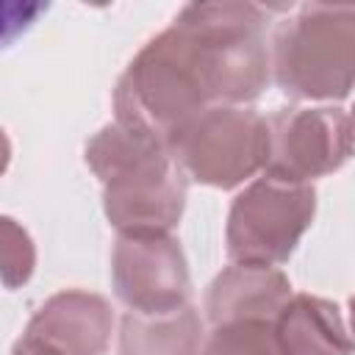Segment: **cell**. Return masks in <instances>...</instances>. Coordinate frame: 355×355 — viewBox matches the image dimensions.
<instances>
[{"instance_id":"cell-2","label":"cell","mask_w":355,"mask_h":355,"mask_svg":"<svg viewBox=\"0 0 355 355\" xmlns=\"http://www.w3.org/2000/svg\"><path fill=\"white\" fill-rule=\"evenodd\" d=\"M355 58V6L311 3L275 33V72L297 97L347 94Z\"/></svg>"},{"instance_id":"cell-5","label":"cell","mask_w":355,"mask_h":355,"mask_svg":"<svg viewBox=\"0 0 355 355\" xmlns=\"http://www.w3.org/2000/svg\"><path fill=\"white\" fill-rule=\"evenodd\" d=\"M280 147L269 172L294 180L333 169L347 155V116L338 111H300L280 116Z\"/></svg>"},{"instance_id":"cell-3","label":"cell","mask_w":355,"mask_h":355,"mask_svg":"<svg viewBox=\"0 0 355 355\" xmlns=\"http://www.w3.org/2000/svg\"><path fill=\"white\" fill-rule=\"evenodd\" d=\"M186 166L205 183L233 186L250 175L269 150L266 128L247 111L214 108L169 139Z\"/></svg>"},{"instance_id":"cell-4","label":"cell","mask_w":355,"mask_h":355,"mask_svg":"<svg viewBox=\"0 0 355 355\" xmlns=\"http://www.w3.org/2000/svg\"><path fill=\"white\" fill-rule=\"evenodd\" d=\"M313 211L308 189H277L272 183L252 186L239 197L230 216V255L241 261H283Z\"/></svg>"},{"instance_id":"cell-9","label":"cell","mask_w":355,"mask_h":355,"mask_svg":"<svg viewBox=\"0 0 355 355\" xmlns=\"http://www.w3.org/2000/svg\"><path fill=\"white\" fill-rule=\"evenodd\" d=\"M47 3H17V0H0V50L11 47L22 33L33 28V22L47 14Z\"/></svg>"},{"instance_id":"cell-8","label":"cell","mask_w":355,"mask_h":355,"mask_svg":"<svg viewBox=\"0 0 355 355\" xmlns=\"http://www.w3.org/2000/svg\"><path fill=\"white\" fill-rule=\"evenodd\" d=\"M31 247L28 239L8 222L0 219V275L6 277V283H19L28 277L31 272Z\"/></svg>"},{"instance_id":"cell-10","label":"cell","mask_w":355,"mask_h":355,"mask_svg":"<svg viewBox=\"0 0 355 355\" xmlns=\"http://www.w3.org/2000/svg\"><path fill=\"white\" fill-rule=\"evenodd\" d=\"M14 355H58V352H53L42 338H36V336H28L19 347H17V352Z\"/></svg>"},{"instance_id":"cell-1","label":"cell","mask_w":355,"mask_h":355,"mask_svg":"<svg viewBox=\"0 0 355 355\" xmlns=\"http://www.w3.org/2000/svg\"><path fill=\"white\" fill-rule=\"evenodd\" d=\"M269 14L255 3H189L130 64L116 103L122 122L186 119L202 100H250L266 83ZM153 133V130H150Z\"/></svg>"},{"instance_id":"cell-7","label":"cell","mask_w":355,"mask_h":355,"mask_svg":"<svg viewBox=\"0 0 355 355\" xmlns=\"http://www.w3.org/2000/svg\"><path fill=\"white\" fill-rule=\"evenodd\" d=\"M205 355H275L269 344V324L252 316L225 327L219 324Z\"/></svg>"},{"instance_id":"cell-11","label":"cell","mask_w":355,"mask_h":355,"mask_svg":"<svg viewBox=\"0 0 355 355\" xmlns=\"http://www.w3.org/2000/svg\"><path fill=\"white\" fill-rule=\"evenodd\" d=\"M6 141H3V136H0V169H3V164H6Z\"/></svg>"},{"instance_id":"cell-6","label":"cell","mask_w":355,"mask_h":355,"mask_svg":"<svg viewBox=\"0 0 355 355\" xmlns=\"http://www.w3.org/2000/svg\"><path fill=\"white\" fill-rule=\"evenodd\" d=\"M280 333L288 355H347L349 352L336 308L319 300L300 297L291 308H286Z\"/></svg>"}]
</instances>
